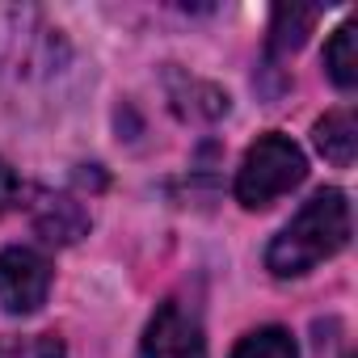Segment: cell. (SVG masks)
Masks as SVG:
<instances>
[{
    "label": "cell",
    "mask_w": 358,
    "mask_h": 358,
    "mask_svg": "<svg viewBox=\"0 0 358 358\" xmlns=\"http://www.w3.org/2000/svg\"><path fill=\"white\" fill-rule=\"evenodd\" d=\"M354 43H358V26L345 22V26L329 38V47H324V68H329V76H333L337 89H354V85H358V55H354Z\"/></svg>",
    "instance_id": "ba28073f"
},
{
    "label": "cell",
    "mask_w": 358,
    "mask_h": 358,
    "mask_svg": "<svg viewBox=\"0 0 358 358\" xmlns=\"http://www.w3.org/2000/svg\"><path fill=\"white\" fill-rule=\"evenodd\" d=\"M143 358H207V337H203L199 312L182 299L160 303L143 333Z\"/></svg>",
    "instance_id": "277c9868"
},
{
    "label": "cell",
    "mask_w": 358,
    "mask_h": 358,
    "mask_svg": "<svg viewBox=\"0 0 358 358\" xmlns=\"http://www.w3.org/2000/svg\"><path fill=\"white\" fill-rule=\"evenodd\" d=\"M17 203V173L9 169V160H0V215Z\"/></svg>",
    "instance_id": "8fae6325"
},
{
    "label": "cell",
    "mask_w": 358,
    "mask_h": 358,
    "mask_svg": "<svg viewBox=\"0 0 358 358\" xmlns=\"http://www.w3.org/2000/svg\"><path fill=\"white\" fill-rule=\"evenodd\" d=\"M312 139H316V152H320L324 160H333V164L345 169V164L354 160V148H358L354 114H350V110H333V114H324V118L316 122Z\"/></svg>",
    "instance_id": "52a82bcc"
},
{
    "label": "cell",
    "mask_w": 358,
    "mask_h": 358,
    "mask_svg": "<svg viewBox=\"0 0 358 358\" xmlns=\"http://www.w3.org/2000/svg\"><path fill=\"white\" fill-rule=\"evenodd\" d=\"M34 228L51 245H76L89 232V211L68 194H43V203L34 207Z\"/></svg>",
    "instance_id": "5b68a950"
},
{
    "label": "cell",
    "mask_w": 358,
    "mask_h": 358,
    "mask_svg": "<svg viewBox=\"0 0 358 358\" xmlns=\"http://www.w3.org/2000/svg\"><path fill=\"white\" fill-rule=\"evenodd\" d=\"M320 9L312 5H278L270 17V55H291L303 47V38L312 34Z\"/></svg>",
    "instance_id": "8992f818"
},
{
    "label": "cell",
    "mask_w": 358,
    "mask_h": 358,
    "mask_svg": "<svg viewBox=\"0 0 358 358\" xmlns=\"http://www.w3.org/2000/svg\"><path fill=\"white\" fill-rule=\"evenodd\" d=\"M345 241H350V203L341 190H320L270 241L266 266L278 278H295V274H308L312 266L329 262L333 253H341Z\"/></svg>",
    "instance_id": "6da1fadb"
},
{
    "label": "cell",
    "mask_w": 358,
    "mask_h": 358,
    "mask_svg": "<svg viewBox=\"0 0 358 358\" xmlns=\"http://www.w3.org/2000/svg\"><path fill=\"white\" fill-rule=\"evenodd\" d=\"M232 358H299V350H295V337L287 329L266 324V329H253L249 337H241Z\"/></svg>",
    "instance_id": "9c48e42d"
},
{
    "label": "cell",
    "mask_w": 358,
    "mask_h": 358,
    "mask_svg": "<svg viewBox=\"0 0 358 358\" xmlns=\"http://www.w3.org/2000/svg\"><path fill=\"white\" fill-rule=\"evenodd\" d=\"M51 291V262L38 249L13 245L0 253V308L9 316H30L47 303Z\"/></svg>",
    "instance_id": "3957f363"
},
{
    "label": "cell",
    "mask_w": 358,
    "mask_h": 358,
    "mask_svg": "<svg viewBox=\"0 0 358 358\" xmlns=\"http://www.w3.org/2000/svg\"><path fill=\"white\" fill-rule=\"evenodd\" d=\"M0 350L13 354V358H64V345H59V337H51V333L30 337L26 345H0Z\"/></svg>",
    "instance_id": "30bf717a"
},
{
    "label": "cell",
    "mask_w": 358,
    "mask_h": 358,
    "mask_svg": "<svg viewBox=\"0 0 358 358\" xmlns=\"http://www.w3.org/2000/svg\"><path fill=\"white\" fill-rule=\"evenodd\" d=\"M303 177H308L303 152L287 135L270 131V135H262L245 152V164L236 173V199L245 207H270L274 199H282L287 190H295Z\"/></svg>",
    "instance_id": "7a4b0ae2"
}]
</instances>
